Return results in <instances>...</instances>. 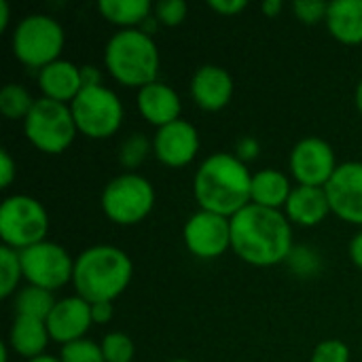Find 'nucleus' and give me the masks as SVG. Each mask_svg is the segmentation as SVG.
Here are the masks:
<instances>
[{"label": "nucleus", "mask_w": 362, "mask_h": 362, "mask_svg": "<svg viewBox=\"0 0 362 362\" xmlns=\"http://www.w3.org/2000/svg\"><path fill=\"white\" fill-rule=\"evenodd\" d=\"M293 193V187L288 182V176L280 170H259L252 174V187H250V204L280 210L286 206L288 197Z\"/></svg>", "instance_id": "nucleus-22"}, {"label": "nucleus", "mask_w": 362, "mask_h": 362, "mask_svg": "<svg viewBox=\"0 0 362 362\" xmlns=\"http://www.w3.org/2000/svg\"><path fill=\"white\" fill-rule=\"evenodd\" d=\"M231 248L255 265L272 267L293 255V227L284 212L248 204L231 216Z\"/></svg>", "instance_id": "nucleus-1"}, {"label": "nucleus", "mask_w": 362, "mask_h": 362, "mask_svg": "<svg viewBox=\"0 0 362 362\" xmlns=\"http://www.w3.org/2000/svg\"><path fill=\"white\" fill-rule=\"evenodd\" d=\"M155 206V189L148 178L125 172L112 178L102 191V210L108 221L129 227L144 221Z\"/></svg>", "instance_id": "nucleus-8"}, {"label": "nucleus", "mask_w": 362, "mask_h": 362, "mask_svg": "<svg viewBox=\"0 0 362 362\" xmlns=\"http://www.w3.org/2000/svg\"><path fill=\"white\" fill-rule=\"evenodd\" d=\"M81 76H83V87H95V85H102L100 78V70L95 66H81Z\"/></svg>", "instance_id": "nucleus-37"}, {"label": "nucleus", "mask_w": 362, "mask_h": 362, "mask_svg": "<svg viewBox=\"0 0 362 362\" xmlns=\"http://www.w3.org/2000/svg\"><path fill=\"white\" fill-rule=\"evenodd\" d=\"M354 100H356V108L361 110L362 115V81L356 85V93H354Z\"/></svg>", "instance_id": "nucleus-41"}, {"label": "nucleus", "mask_w": 362, "mask_h": 362, "mask_svg": "<svg viewBox=\"0 0 362 362\" xmlns=\"http://www.w3.org/2000/svg\"><path fill=\"white\" fill-rule=\"evenodd\" d=\"M252 174L231 153H214L204 159L193 178V195L202 210L235 216L250 204Z\"/></svg>", "instance_id": "nucleus-2"}, {"label": "nucleus", "mask_w": 362, "mask_h": 362, "mask_svg": "<svg viewBox=\"0 0 362 362\" xmlns=\"http://www.w3.org/2000/svg\"><path fill=\"white\" fill-rule=\"evenodd\" d=\"M28 362H59V358H55V356H47V354H42V356H38V358H32V361Z\"/></svg>", "instance_id": "nucleus-42"}, {"label": "nucleus", "mask_w": 362, "mask_h": 362, "mask_svg": "<svg viewBox=\"0 0 362 362\" xmlns=\"http://www.w3.org/2000/svg\"><path fill=\"white\" fill-rule=\"evenodd\" d=\"M191 95L195 104L208 112L223 110L233 98V78L225 68L206 64L197 68L191 78Z\"/></svg>", "instance_id": "nucleus-16"}, {"label": "nucleus", "mask_w": 362, "mask_h": 362, "mask_svg": "<svg viewBox=\"0 0 362 362\" xmlns=\"http://www.w3.org/2000/svg\"><path fill=\"white\" fill-rule=\"evenodd\" d=\"M115 316V310H112V303H91V318H93V325H106L110 322Z\"/></svg>", "instance_id": "nucleus-36"}, {"label": "nucleus", "mask_w": 362, "mask_h": 362, "mask_svg": "<svg viewBox=\"0 0 362 362\" xmlns=\"http://www.w3.org/2000/svg\"><path fill=\"white\" fill-rule=\"evenodd\" d=\"M153 142L144 136V134H132L127 140H123L121 148H119V161L121 165H125L127 170L138 168L151 153Z\"/></svg>", "instance_id": "nucleus-28"}, {"label": "nucleus", "mask_w": 362, "mask_h": 362, "mask_svg": "<svg viewBox=\"0 0 362 362\" xmlns=\"http://www.w3.org/2000/svg\"><path fill=\"white\" fill-rule=\"evenodd\" d=\"M15 176H17V165H15L13 157L6 151H0V187L8 189L11 182L15 180Z\"/></svg>", "instance_id": "nucleus-34"}, {"label": "nucleus", "mask_w": 362, "mask_h": 362, "mask_svg": "<svg viewBox=\"0 0 362 362\" xmlns=\"http://www.w3.org/2000/svg\"><path fill=\"white\" fill-rule=\"evenodd\" d=\"M284 214L291 223L301 227H316L331 214V204L322 187H293V193L284 206Z\"/></svg>", "instance_id": "nucleus-19"}, {"label": "nucleus", "mask_w": 362, "mask_h": 362, "mask_svg": "<svg viewBox=\"0 0 362 362\" xmlns=\"http://www.w3.org/2000/svg\"><path fill=\"white\" fill-rule=\"evenodd\" d=\"M102 352L106 362H134L136 356V346L129 335L125 333H108L102 339Z\"/></svg>", "instance_id": "nucleus-27"}, {"label": "nucleus", "mask_w": 362, "mask_h": 362, "mask_svg": "<svg viewBox=\"0 0 362 362\" xmlns=\"http://www.w3.org/2000/svg\"><path fill=\"white\" fill-rule=\"evenodd\" d=\"M182 238L197 259H216L231 248V218L199 210L187 221Z\"/></svg>", "instance_id": "nucleus-12"}, {"label": "nucleus", "mask_w": 362, "mask_h": 362, "mask_svg": "<svg viewBox=\"0 0 362 362\" xmlns=\"http://www.w3.org/2000/svg\"><path fill=\"white\" fill-rule=\"evenodd\" d=\"M70 110L76 129L91 140L115 136L123 123V104L119 95L104 85L83 87V91L72 100Z\"/></svg>", "instance_id": "nucleus-9"}, {"label": "nucleus", "mask_w": 362, "mask_h": 362, "mask_svg": "<svg viewBox=\"0 0 362 362\" xmlns=\"http://www.w3.org/2000/svg\"><path fill=\"white\" fill-rule=\"evenodd\" d=\"M187 2L185 0H161L155 4V19L161 25L174 28L180 25L187 17Z\"/></svg>", "instance_id": "nucleus-30"}, {"label": "nucleus", "mask_w": 362, "mask_h": 362, "mask_svg": "<svg viewBox=\"0 0 362 362\" xmlns=\"http://www.w3.org/2000/svg\"><path fill=\"white\" fill-rule=\"evenodd\" d=\"M293 11H295L299 21H303L308 25H314V23L327 21L329 2H322V0H297L293 4Z\"/></svg>", "instance_id": "nucleus-31"}, {"label": "nucleus", "mask_w": 362, "mask_h": 362, "mask_svg": "<svg viewBox=\"0 0 362 362\" xmlns=\"http://www.w3.org/2000/svg\"><path fill=\"white\" fill-rule=\"evenodd\" d=\"M312 362H350V348L339 339H327L316 346Z\"/></svg>", "instance_id": "nucleus-32"}, {"label": "nucleus", "mask_w": 362, "mask_h": 362, "mask_svg": "<svg viewBox=\"0 0 362 362\" xmlns=\"http://www.w3.org/2000/svg\"><path fill=\"white\" fill-rule=\"evenodd\" d=\"M49 233V214L45 206L30 195H11L0 206L2 246L17 252L45 242Z\"/></svg>", "instance_id": "nucleus-7"}, {"label": "nucleus", "mask_w": 362, "mask_h": 362, "mask_svg": "<svg viewBox=\"0 0 362 362\" xmlns=\"http://www.w3.org/2000/svg\"><path fill=\"white\" fill-rule=\"evenodd\" d=\"M23 278L28 284L45 288V291H59L74 276V261L68 250L53 242H40L19 252Z\"/></svg>", "instance_id": "nucleus-10"}, {"label": "nucleus", "mask_w": 362, "mask_h": 362, "mask_svg": "<svg viewBox=\"0 0 362 362\" xmlns=\"http://www.w3.org/2000/svg\"><path fill=\"white\" fill-rule=\"evenodd\" d=\"M8 19H11V8L6 0H0V32H4L8 28Z\"/></svg>", "instance_id": "nucleus-40"}, {"label": "nucleus", "mask_w": 362, "mask_h": 362, "mask_svg": "<svg viewBox=\"0 0 362 362\" xmlns=\"http://www.w3.org/2000/svg\"><path fill=\"white\" fill-rule=\"evenodd\" d=\"M208 6H210L212 11H216L218 15L231 17V15L242 13V11L248 6V2H246V0H210Z\"/></svg>", "instance_id": "nucleus-33"}, {"label": "nucleus", "mask_w": 362, "mask_h": 362, "mask_svg": "<svg viewBox=\"0 0 362 362\" xmlns=\"http://www.w3.org/2000/svg\"><path fill=\"white\" fill-rule=\"evenodd\" d=\"M350 259L358 269H362V231L356 233L350 242Z\"/></svg>", "instance_id": "nucleus-38"}, {"label": "nucleus", "mask_w": 362, "mask_h": 362, "mask_svg": "<svg viewBox=\"0 0 362 362\" xmlns=\"http://www.w3.org/2000/svg\"><path fill=\"white\" fill-rule=\"evenodd\" d=\"M38 87L42 91V98L72 104V100L83 91V76L81 68L72 62L57 59L42 70H38Z\"/></svg>", "instance_id": "nucleus-18"}, {"label": "nucleus", "mask_w": 362, "mask_h": 362, "mask_svg": "<svg viewBox=\"0 0 362 362\" xmlns=\"http://www.w3.org/2000/svg\"><path fill=\"white\" fill-rule=\"evenodd\" d=\"M59 362H106L102 346L91 339H78L62 346Z\"/></svg>", "instance_id": "nucleus-29"}, {"label": "nucleus", "mask_w": 362, "mask_h": 362, "mask_svg": "<svg viewBox=\"0 0 362 362\" xmlns=\"http://www.w3.org/2000/svg\"><path fill=\"white\" fill-rule=\"evenodd\" d=\"M36 100H32L30 91L17 83H8L0 89V112L6 119H23L30 115Z\"/></svg>", "instance_id": "nucleus-25"}, {"label": "nucleus", "mask_w": 362, "mask_h": 362, "mask_svg": "<svg viewBox=\"0 0 362 362\" xmlns=\"http://www.w3.org/2000/svg\"><path fill=\"white\" fill-rule=\"evenodd\" d=\"M6 354H8V346L6 344H0V362H6V358H8Z\"/></svg>", "instance_id": "nucleus-43"}, {"label": "nucleus", "mask_w": 362, "mask_h": 362, "mask_svg": "<svg viewBox=\"0 0 362 362\" xmlns=\"http://www.w3.org/2000/svg\"><path fill=\"white\" fill-rule=\"evenodd\" d=\"M331 212L350 225L362 227V163L346 161L341 163L329 185L325 187Z\"/></svg>", "instance_id": "nucleus-13"}, {"label": "nucleus", "mask_w": 362, "mask_h": 362, "mask_svg": "<svg viewBox=\"0 0 362 362\" xmlns=\"http://www.w3.org/2000/svg\"><path fill=\"white\" fill-rule=\"evenodd\" d=\"M49 339H51V335L47 331L45 320L15 316L11 331H8V346L13 348V352H17L25 361L38 358L45 354Z\"/></svg>", "instance_id": "nucleus-21"}, {"label": "nucleus", "mask_w": 362, "mask_h": 362, "mask_svg": "<svg viewBox=\"0 0 362 362\" xmlns=\"http://www.w3.org/2000/svg\"><path fill=\"white\" fill-rule=\"evenodd\" d=\"M55 305L53 293L28 284L21 288L15 297V316H25V318H36V320H47L51 310Z\"/></svg>", "instance_id": "nucleus-24"}, {"label": "nucleus", "mask_w": 362, "mask_h": 362, "mask_svg": "<svg viewBox=\"0 0 362 362\" xmlns=\"http://www.w3.org/2000/svg\"><path fill=\"white\" fill-rule=\"evenodd\" d=\"M76 123L70 104H62L49 98H38L23 121V134L28 142L47 155L64 153L76 138Z\"/></svg>", "instance_id": "nucleus-6"}, {"label": "nucleus", "mask_w": 362, "mask_h": 362, "mask_svg": "<svg viewBox=\"0 0 362 362\" xmlns=\"http://www.w3.org/2000/svg\"><path fill=\"white\" fill-rule=\"evenodd\" d=\"M153 153L168 168H185L199 153V134L189 121L178 119L157 129L153 136Z\"/></svg>", "instance_id": "nucleus-14"}, {"label": "nucleus", "mask_w": 362, "mask_h": 362, "mask_svg": "<svg viewBox=\"0 0 362 362\" xmlns=\"http://www.w3.org/2000/svg\"><path fill=\"white\" fill-rule=\"evenodd\" d=\"M98 11L106 21L123 30H136L151 17L153 4L148 0H100Z\"/></svg>", "instance_id": "nucleus-23"}, {"label": "nucleus", "mask_w": 362, "mask_h": 362, "mask_svg": "<svg viewBox=\"0 0 362 362\" xmlns=\"http://www.w3.org/2000/svg\"><path fill=\"white\" fill-rule=\"evenodd\" d=\"M259 155V142L255 140V138H250V136H246V138H242L240 142H238V146H235V157L240 159V161H250V159H255Z\"/></svg>", "instance_id": "nucleus-35"}, {"label": "nucleus", "mask_w": 362, "mask_h": 362, "mask_svg": "<svg viewBox=\"0 0 362 362\" xmlns=\"http://www.w3.org/2000/svg\"><path fill=\"white\" fill-rule=\"evenodd\" d=\"M327 28L331 36L344 45L362 42V0H333L329 2Z\"/></svg>", "instance_id": "nucleus-20"}, {"label": "nucleus", "mask_w": 362, "mask_h": 362, "mask_svg": "<svg viewBox=\"0 0 362 362\" xmlns=\"http://www.w3.org/2000/svg\"><path fill=\"white\" fill-rule=\"evenodd\" d=\"M45 325H47V331H49L51 339L62 344V346L85 339L87 331L93 325L91 303L81 299L78 295L59 299V301H55L49 318L45 320Z\"/></svg>", "instance_id": "nucleus-15"}, {"label": "nucleus", "mask_w": 362, "mask_h": 362, "mask_svg": "<svg viewBox=\"0 0 362 362\" xmlns=\"http://www.w3.org/2000/svg\"><path fill=\"white\" fill-rule=\"evenodd\" d=\"M136 102H138V110L144 117V121L155 125L157 129L180 119V110H182L180 98L170 85H165L161 81H155V83L138 89Z\"/></svg>", "instance_id": "nucleus-17"}, {"label": "nucleus", "mask_w": 362, "mask_h": 362, "mask_svg": "<svg viewBox=\"0 0 362 362\" xmlns=\"http://www.w3.org/2000/svg\"><path fill=\"white\" fill-rule=\"evenodd\" d=\"M288 168L299 185L325 189L339 165L331 144L322 138L310 136L295 144L288 157Z\"/></svg>", "instance_id": "nucleus-11"}, {"label": "nucleus", "mask_w": 362, "mask_h": 362, "mask_svg": "<svg viewBox=\"0 0 362 362\" xmlns=\"http://www.w3.org/2000/svg\"><path fill=\"white\" fill-rule=\"evenodd\" d=\"M261 8H263V13H265L267 17H278V15L282 13L284 4H282V0H265Z\"/></svg>", "instance_id": "nucleus-39"}, {"label": "nucleus", "mask_w": 362, "mask_h": 362, "mask_svg": "<svg viewBox=\"0 0 362 362\" xmlns=\"http://www.w3.org/2000/svg\"><path fill=\"white\" fill-rule=\"evenodd\" d=\"M172 362H191V361H172Z\"/></svg>", "instance_id": "nucleus-44"}, {"label": "nucleus", "mask_w": 362, "mask_h": 362, "mask_svg": "<svg viewBox=\"0 0 362 362\" xmlns=\"http://www.w3.org/2000/svg\"><path fill=\"white\" fill-rule=\"evenodd\" d=\"M66 34L64 28L45 13L23 17L11 38L13 55L28 68L42 70L45 66L59 59Z\"/></svg>", "instance_id": "nucleus-5"}, {"label": "nucleus", "mask_w": 362, "mask_h": 362, "mask_svg": "<svg viewBox=\"0 0 362 362\" xmlns=\"http://www.w3.org/2000/svg\"><path fill=\"white\" fill-rule=\"evenodd\" d=\"M23 278V269H21V259L19 252L2 246L0 248V297L6 299L17 291L19 280Z\"/></svg>", "instance_id": "nucleus-26"}, {"label": "nucleus", "mask_w": 362, "mask_h": 362, "mask_svg": "<svg viewBox=\"0 0 362 362\" xmlns=\"http://www.w3.org/2000/svg\"><path fill=\"white\" fill-rule=\"evenodd\" d=\"M132 259L117 246H91L74 261L72 284L76 295L89 303H112L129 286Z\"/></svg>", "instance_id": "nucleus-3"}, {"label": "nucleus", "mask_w": 362, "mask_h": 362, "mask_svg": "<svg viewBox=\"0 0 362 362\" xmlns=\"http://www.w3.org/2000/svg\"><path fill=\"white\" fill-rule=\"evenodd\" d=\"M104 64L110 76L123 87H146L159 74V49L151 34L136 30H119L106 42Z\"/></svg>", "instance_id": "nucleus-4"}]
</instances>
